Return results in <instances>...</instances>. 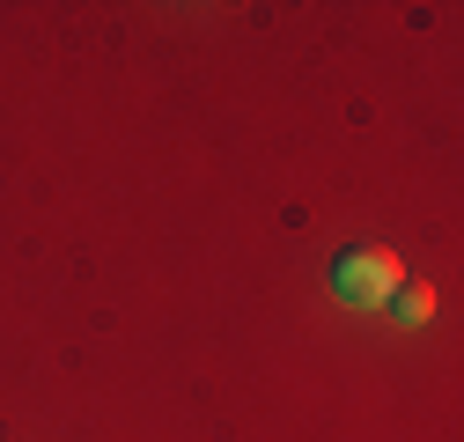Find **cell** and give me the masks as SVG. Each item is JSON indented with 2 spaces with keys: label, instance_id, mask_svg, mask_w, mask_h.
Wrapping results in <instances>:
<instances>
[{
  "label": "cell",
  "instance_id": "6da1fadb",
  "mask_svg": "<svg viewBox=\"0 0 464 442\" xmlns=\"http://www.w3.org/2000/svg\"><path fill=\"white\" fill-rule=\"evenodd\" d=\"M332 295H339V303H362V310L391 303V295H398V258L376 251V244L339 251V258H332Z\"/></svg>",
  "mask_w": 464,
  "mask_h": 442
},
{
  "label": "cell",
  "instance_id": "7a4b0ae2",
  "mask_svg": "<svg viewBox=\"0 0 464 442\" xmlns=\"http://www.w3.org/2000/svg\"><path fill=\"white\" fill-rule=\"evenodd\" d=\"M391 303H398V317H405V324H420V317H435V288H428V281H413V288L398 281V295H391Z\"/></svg>",
  "mask_w": 464,
  "mask_h": 442
}]
</instances>
